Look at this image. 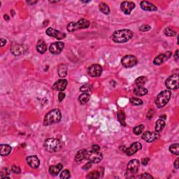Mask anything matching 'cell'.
Instances as JSON below:
<instances>
[{
    "label": "cell",
    "instance_id": "cell-48",
    "mask_svg": "<svg viewBox=\"0 0 179 179\" xmlns=\"http://www.w3.org/2000/svg\"><path fill=\"white\" fill-rule=\"evenodd\" d=\"M175 59H176V61H178V50H176V53H175Z\"/></svg>",
    "mask_w": 179,
    "mask_h": 179
},
{
    "label": "cell",
    "instance_id": "cell-9",
    "mask_svg": "<svg viewBox=\"0 0 179 179\" xmlns=\"http://www.w3.org/2000/svg\"><path fill=\"white\" fill-rule=\"evenodd\" d=\"M165 86L169 90H177L178 88V76L173 74L165 81Z\"/></svg>",
    "mask_w": 179,
    "mask_h": 179
},
{
    "label": "cell",
    "instance_id": "cell-51",
    "mask_svg": "<svg viewBox=\"0 0 179 179\" xmlns=\"http://www.w3.org/2000/svg\"><path fill=\"white\" fill-rule=\"evenodd\" d=\"M81 2H83V3H89V2H90V1H81Z\"/></svg>",
    "mask_w": 179,
    "mask_h": 179
},
{
    "label": "cell",
    "instance_id": "cell-4",
    "mask_svg": "<svg viewBox=\"0 0 179 179\" xmlns=\"http://www.w3.org/2000/svg\"><path fill=\"white\" fill-rule=\"evenodd\" d=\"M171 92L169 90H164L158 95L155 99V104L158 108H162L169 102L171 98Z\"/></svg>",
    "mask_w": 179,
    "mask_h": 179
},
{
    "label": "cell",
    "instance_id": "cell-6",
    "mask_svg": "<svg viewBox=\"0 0 179 179\" xmlns=\"http://www.w3.org/2000/svg\"><path fill=\"white\" fill-rule=\"evenodd\" d=\"M90 22L86 19H81L78 22H71L67 25V30L69 32H75L78 29H87L90 26Z\"/></svg>",
    "mask_w": 179,
    "mask_h": 179
},
{
    "label": "cell",
    "instance_id": "cell-41",
    "mask_svg": "<svg viewBox=\"0 0 179 179\" xmlns=\"http://www.w3.org/2000/svg\"><path fill=\"white\" fill-rule=\"evenodd\" d=\"M140 178H153V177L151 176V175L149 174V173H143L141 176H140Z\"/></svg>",
    "mask_w": 179,
    "mask_h": 179
},
{
    "label": "cell",
    "instance_id": "cell-28",
    "mask_svg": "<svg viewBox=\"0 0 179 179\" xmlns=\"http://www.w3.org/2000/svg\"><path fill=\"white\" fill-rule=\"evenodd\" d=\"M90 97V93H83V94L79 96L78 101L81 104H85L89 101Z\"/></svg>",
    "mask_w": 179,
    "mask_h": 179
},
{
    "label": "cell",
    "instance_id": "cell-33",
    "mask_svg": "<svg viewBox=\"0 0 179 179\" xmlns=\"http://www.w3.org/2000/svg\"><path fill=\"white\" fill-rule=\"evenodd\" d=\"M164 33H165V34L167 36H176V31L173 30L171 27H167V28H165V30H164Z\"/></svg>",
    "mask_w": 179,
    "mask_h": 179
},
{
    "label": "cell",
    "instance_id": "cell-23",
    "mask_svg": "<svg viewBox=\"0 0 179 179\" xmlns=\"http://www.w3.org/2000/svg\"><path fill=\"white\" fill-rule=\"evenodd\" d=\"M12 150V148L9 145L1 144L0 145V154L1 156H7L10 154Z\"/></svg>",
    "mask_w": 179,
    "mask_h": 179
},
{
    "label": "cell",
    "instance_id": "cell-30",
    "mask_svg": "<svg viewBox=\"0 0 179 179\" xmlns=\"http://www.w3.org/2000/svg\"><path fill=\"white\" fill-rule=\"evenodd\" d=\"M118 120L119 123H121V125H123V126H125L126 125V123H125V114L123 111H120L118 112Z\"/></svg>",
    "mask_w": 179,
    "mask_h": 179
},
{
    "label": "cell",
    "instance_id": "cell-17",
    "mask_svg": "<svg viewBox=\"0 0 179 179\" xmlns=\"http://www.w3.org/2000/svg\"><path fill=\"white\" fill-rule=\"evenodd\" d=\"M26 162L27 165L29 167L33 168V169H36L40 165V160L36 155H30L27 157Z\"/></svg>",
    "mask_w": 179,
    "mask_h": 179
},
{
    "label": "cell",
    "instance_id": "cell-22",
    "mask_svg": "<svg viewBox=\"0 0 179 179\" xmlns=\"http://www.w3.org/2000/svg\"><path fill=\"white\" fill-rule=\"evenodd\" d=\"M36 48L38 53H41V54H44V53H46V51L47 46L44 40L41 39L39 41L37 44H36Z\"/></svg>",
    "mask_w": 179,
    "mask_h": 179
},
{
    "label": "cell",
    "instance_id": "cell-42",
    "mask_svg": "<svg viewBox=\"0 0 179 179\" xmlns=\"http://www.w3.org/2000/svg\"><path fill=\"white\" fill-rule=\"evenodd\" d=\"M64 97H65V94L62 93V92H60V93H59V95H58L59 101H63V99H64Z\"/></svg>",
    "mask_w": 179,
    "mask_h": 179
},
{
    "label": "cell",
    "instance_id": "cell-20",
    "mask_svg": "<svg viewBox=\"0 0 179 179\" xmlns=\"http://www.w3.org/2000/svg\"><path fill=\"white\" fill-rule=\"evenodd\" d=\"M25 51V47H24V46L21 45V44L14 45L11 47V52L12 54L15 55V56H18V55L23 54Z\"/></svg>",
    "mask_w": 179,
    "mask_h": 179
},
{
    "label": "cell",
    "instance_id": "cell-35",
    "mask_svg": "<svg viewBox=\"0 0 179 179\" xmlns=\"http://www.w3.org/2000/svg\"><path fill=\"white\" fill-rule=\"evenodd\" d=\"M92 89H93V88H92V86H90V85L86 84V85H84V86L81 87L80 90H81V92H82V93H91Z\"/></svg>",
    "mask_w": 179,
    "mask_h": 179
},
{
    "label": "cell",
    "instance_id": "cell-32",
    "mask_svg": "<svg viewBox=\"0 0 179 179\" xmlns=\"http://www.w3.org/2000/svg\"><path fill=\"white\" fill-rule=\"evenodd\" d=\"M179 144L178 143H174V144L171 145L169 148V150L170 152L173 155H179V148H178Z\"/></svg>",
    "mask_w": 179,
    "mask_h": 179
},
{
    "label": "cell",
    "instance_id": "cell-12",
    "mask_svg": "<svg viewBox=\"0 0 179 179\" xmlns=\"http://www.w3.org/2000/svg\"><path fill=\"white\" fill-rule=\"evenodd\" d=\"M88 73L92 77H99L102 73V67L99 64H93L88 68Z\"/></svg>",
    "mask_w": 179,
    "mask_h": 179
},
{
    "label": "cell",
    "instance_id": "cell-7",
    "mask_svg": "<svg viewBox=\"0 0 179 179\" xmlns=\"http://www.w3.org/2000/svg\"><path fill=\"white\" fill-rule=\"evenodd\" d=\"M86 159L92 163H99L103 159L102 153L97 150L87 151Z\"/></svg>",
    "mask_w": 179,
    "mask_h": 179
},
{
    "label": "cell",
    "instance_id": "cell-25",
    "mask_svg": "<svg viewBox=\"0 0 179 179\" xmlns=\"http://www.w3.org/2000/svg\"><path fill=\"white\" fill-rule=\"evenodd\" d=\"M67 71H68V68L66 64H62L59 66L58 72L59 76L61 77V78H64V77L67 75Z\"/></svg>",
    "mask_w": 179,
    "mask_h": 179
},
{
    "label": "cell",
    "instance_id": "cell-18",
    "mask_svg": "<svg viewBox=\"0 0 179 179\" xmlns=\"http://www.w3.org/2000/svg\"><path fill=\"white\" fill-rule=\"evenodd\" d=\"M67 81L66 79H60V80H58L55 83L53 86V88L55 90H57V91L62 92L66 89V86H67Z\"/></svg>",
    "mask_w": 179,
    "mask_h": 179
},
{
    "label": "cell",
    "instance_id": "cell-38",
    "mask_svg": "<svg viewBox=\"0 0 179 179\" xmlns=\"http://www.w3.org/2000/svg\"><path fill=\"white\" fill-rule=\"evenodd\" d=\"M60 178L63 179H67L70 178V172L69 170L65 169V170L62 171V173H60Z\"/></svg>",
    "mask_w": 179,
    "mask_h": 179
},
{
    "label": "cell",
    "instance_id": "cell-21",
    "mask_svg": "<svg viewBox=\"0 0 179 179\" xmlns=\"http://www.w3.org/2000/svg\"><path fill=\"white\" fill-rule=\"evenodd\" d=\"M63 165L62 164H58L57 165H52L49 167V173L53 176H57L62 170Z\"/></svg>",
    "mask_w": 179,
    "mask_h": 179
},
{
    "label": "cell",
    "instance_id": "cell-11",
    "mask_svg": "<svg viewBox=\"0 0 179 179\" xmlns=\"http://www.w3.org/2000/svg\"><path fill=\"white\" fill-rule=\"evenodd\" d=\"M64 47V44L62 41L55 42L51 44L49 47L50 53L53 55H58L62 52Z\"/></svg>",
    "mask_w": 179,
    "mask_h": 179
},
{
    "label": "cell",
    "instance_id": "cell-29",
    "mask_svg": "<svg viewBox=\"0 0 179 179\" xmlns=\"http://www.w3.org/2000/svg\"><path fill=\"white\" fill-rule=\"evenodd\" d=\"M99 10H100V11L101 13H103L104 14H106V15L109 14L110 9L106 3L101 2L99 4Z\"/></svg>",
    "mask_w": 179,
    "mask_h": 179
},
{
    "label": "cell",
    "instance_id": "cell-31",
    "mask_svg": "<svg viewBox=\"0 0 179 179\" xmlns=\"http://www.w3.org/2000/svg\"><path fill=\"white\" fill-rule=\"evenodd\" d=\"M147 81V78L145 76H139L135 80V84L137 87H143Z\"/></svg>",
    "mask_w": 179,
    "mask_h": 179
},
{
    "label": "cell",
    "instance_id": "cell-26",
    "mask_svg": "<svg viewBox=\"0 0 179 179\" xmlns=\"http://www.w3.org/2000/svg\"><path fill=\"white\" fill-rule=\"evenodd\" d=\"M86 153L87 150L86 149H81L78 151V153H76L75 156V160L76 162H81L83 160L86 159Z\"/></svg>",
    "mask_w": 179,
    "mask_h": 179
},
{
    "label": "cell",
    "instance_id": "cell-39",
    "mask_svg": "<svg viewBox=\"0 0 179 179\" xmlns=\"http://www.w3.org/2000/svg\"><path fill=\"white\" fill-rule=\"evenodd\" d=\"M11 171L15 174H20V172H21V170H20V167H18V166L13 165L11 167Z\"/></svg>",
    "mask_w": 179,
    "mask_h": 179
},
{
    "label": "cell",
    "instance_id": "cell-13",
    "mask_svg": "<svg viewBox=\"0 0 179 179\" xmlns=\"http://www.w3.org/2000/svg\"><path fill=\"white\" fill-rule=\"evenodd\" d=\"M136 5L132 1H123L121 4V9L123 11V12L126 15H130L131 14V11L135 8Z\"/></svg>",
    "mask_w": 179,
    "mask_h": 179
},
{
    "label": "cell",
    "instance_id": "cell-5",
    "mask_svg": "<svg viewBox=\"0 0 179 179\" xmlns=\"http://www.w3.org/2000/svg\"><path fill=\"white\" fill-rule=\"evenodd\" d=\"M140 167V162L138 160L134 159L129 162L127 167L126 178H133L138 173Z\"/></svg>",
    "mask_w": 179,
    "mask_h": 179
},
{
    "label": "cell",
    "instance_id": "cell-49",
    "mask_svg": "<svg viewBox=\"0 0 179 179\" xmlns=\"http://www.w3.org/2000/svg\"><path fill=\"white\" fill-rule=\"evenodd\" d=\"M4 20H6V21H9V19H10V18L9 17L8 15H4Z\"/></svg>",
    "mask_w": 179,
    "mask_h": 179
},
{
    "label": "cell",
    "instance_id": "cell-2",
    "mask_svg": "<svg viewBox=\"0 0 179 179\" xmlns=\"http://www.w3.org/2000/svg\"><path fill=\"white\" fill-rule=\"evenodd\" d=\"M62 119V114L59 109H53L49 111L44 120V125L45 126L58 123Z\"/></svg>",
    "mask_w": 179,
    "mask_h": 179
},
{
    "label": "cell",
    "instance_id": "cell-36",
    "mask_svg": "<svg viewBox=\"0 0 179 179\" xmlns=\"http://www.w3.org/2000/svg\"><path fill=\"white\" fill-rule=\"evenodd\" d=\"M130 101L133 106H140V105L143 104V101L139 98H136V97L130 98Z\"/></svg>",
    "mask_w": 179,
    "mask_h": 179
},
{
    "label": "cell",
    "instance_id": "cell-50",
    "mask_svg": "<svg viewBox=\"0 0 179 179\" xmlns=\"http://www.w3.org/2000/svg\"><path fill=\"white\" fill-rule=\"evenodd\" d=\"M27 2L28 3V4H35V3H36V2H37V1H32V2H30V1H27Z\"/></svg>",
    "mask_w": 179,
    "mask_h": 179
},
{
    "label": "cell",
    "instance_id": "cell-8",
    "mask_svg": "<svg viewBox=\"0 0 179 179\" xmlns=\"http://www.w3.org/2000/svg\"><path fill=\"white\" fill-rule=\"evenodd\" d=\"M121 63L125 68H132L137 64V59L134 55H127L123 57L121 60Z\"/></svg>",
    "mask_w": 179,
    "mask_h": 179
},
{
    "label": "cell",
    "instance_id": "cell-14",
    "mask_svg": "<svg viewBox=\"0 0 179 179\" xmlns=\"http://www.w3.org/2000/svg\"><path fill=\"white\" fill-rule=\"evenodd\" d=\"M142 139L148 143H151L155 141L159 138V134L158 132H145L142 134Z\"/></svg>",
    "mask_w": 179,
    "mask_h": 179
},
{
    "label": "cell",
    "instance_id": "cell-40",
    "mask_svg": "<svg viewBox=\"0 0 179 179\" xmlns=\"http://www.w3.org/2000/svg\"><path fill=\"white\" fill-rule=\"evenodd\" d=\"M150 29H151V27L148 25H142V26L140 27L139 28V30L141 31V32H147V31L150 30Z\"/></svg>",
    "mask_w": 179,
    "mask_h": 179
},
{
    "label": "cell",
    "instance_id": "cell-47",
    "mask_svg": "<svg viewBox=\"0 0 179 179\" xmlns=\"http://www.w3.org/2000/svg\"><path fill=\"white\" fill-rule=\"evenodd\" d=\"M6 44V41L4 39H1V46L3 47Z\"/></svg>",
    "mask_w": 179,
    "mask_h": 179
},
{
    "label": "cell",
    "instance_id": "cell-45",
    "mask_svg": "<svg viewBox=\"0 0 179 179\" xmlns=\"http://www.w3.org/2000/svg\"><path fill=\"white\" fill-rule=\"evenodd\" d=\"M178 164H179V158H178L176 160V161L174 162V164H173V166H174V167L176 168V169H178V167H179Z\"/></svg>",
    "mask_w": 179,
    "mask_h": 179
},
{
    "label": "cell",
    "instance_id": "cell-27",
    "mask_svg": "<svg viewBox=\"0 0 179 179\" xmlns=\"http://www.w3.org/2000/svg\"><path fill=\"white\" fill-rule=\"evenodd\" d=\"M165 121L162 119L158 120L155 123V132L158 133L162 132V131L163 130V129L165 128Z\"/></svg>",
    "mask_w": 179,
    "mask_h": 179
},
{
    "label": "cell",
    "instance_id": "cell-37",
    "mask_svg": "<svg viewBox=\"0 0 179 179\" xmlns=\"http://www.w3.org/2000/svg\"><path fill=\"white\" fill-rule=\"evenodd\" d=\"M100 177V174L97 171H92L91 173H90L89 174L87 175L86 178H99Z\"/></svg>",
    "mask_w": 179,
    "mask_h": 179
},
{
    "label": "cell",
    "instance_id": "cell-16",
    "mask_svg": "<svg viewBox=\"0 0 179 179\" xmlns=\"http://www.w3.org/2000/svg\"><path fill=\"white\" fill-rule=\"evenodd\" d=\"M142 148V145L139 142H134L132 145H130L128 148L125 150V153H126L127 156H132L134 153H136L138 150H141Z\"/></svg>",
    "mask_w": 179,
    "mask_h": 179
},
{
    "label": "cell",
    "instance_id": "cell-3",
    "mask_svg": "<svg viewBox=\"0 0 179 179\" xmlns=\"http://www.w3.org/2000/svg\"><path fill=\"white\" fill-rule=\"evenodd\" d=\"M44 148L49 153H57L62 148V143L57 139H48L44 142Z\"/></svg>",
    "mask_w": 179,
    "mask_h": 179
},
{
    "label": "cell",
    "instance_id": "cell-19",
    "mask_svg": "<svg viewBox=\"0 0 179 179\" xmlns=\"http://www.w3.org/2000/svg\"><path fill=\"white\" fill-rule=\"evenodd\" d=\"M140 6H141V8L143 11H156L158 10V8H157L156 6H155L154 4L146 1H141Z\"/></svg>",
    "mask_w": 179,
    "mask_h": 179
},
{
    "label": "cell",
    "instance_id": "cell-44",
    "mask_svg": "<svg viewBox=\"0 0 179 179\" xmlns=\"http://www.w3.org/2000/svg\"><path fill=\"white\" fill-rule=\"evenodd\" d=\"M92 150L99 151V150H100V147H99V145H93V146H92Z\"/></svg>",
    "mask_w": 179,
    "mask_h": 179
},
{
    "label": "cell",
    "instance_id": "cell-46",
    "mask_svg": "<svg viewBox=\"0 0 179 179\" xmlns=\"http://www.w3.org/2000/svg\"><path fill=\"white\" fill-rule=\"evenodd\" d=\"M91 164H92V162H88V163H87L86 165L83 167V169H88L90 167H91Z\"/></svg>",
    "mask_w": 179,
    "mask_h": 179
},
{
    "label": "cell",
    "instance_id": "cell-34",
    "mask_svg": "<svg viewBox=\"0 0 179 179\" xmlns=\"http://www.w3.org/2000/svg\"><path fill=\"white\" fill-rule=\"evenodd\" d=\"M143 130H144V125H140L133 129V132H134V134H136V135H139V134H141V133L143 132Z\"/></svg>",
    "mask_w": 179,
    "mask_h": 179
},
{
    "label": "cell",
    "instance_id": "cell-43",
    "mask_svg": "<svg viewBox=\"0 0 179 179\" xmlns=\"http://www.w3.org/2000/svg\"><path fill=\"white\" fill-rule=\"evenodd\" d=\"M148 161H149V158H143V159H142V160H141V164L143 166H145V165H148Z\"/></svg>",
    "mask_w": 179,
    "mask_h": 179
},
{
    "label": "cell",
    "instance_id": "cell-24",
    "mask_svg": "<svg viewBox=\"0 0 179 179\" xmlns=\"http://www.w3.org/2000/svg\"><path fill=\"white\" fill-rule=\"evenodd\" d=\"M134 94L139 97H143L148 94V90L143 87H136L134 89Z\"/></svg>",
    "mask_w": 179,
    "mask_h": 179
},
{
    "label": "cell",
    "instance_id": "cell-10",
    "mask_svg": "<svg viewBox=\"0 0 179 179\" xmlns=\"http://www.w3.org/2000/svg\"><path fill=\"white\" fill-rule=\"evenodd\" d=\"M46 34L49 36H52V37L56 38L58 40L64 39L66 37V34L64 32H60V31L57 30V29H53V27H49L46 29Z\"/></svg>",
    "mask_w": 179,
    "mask_h": 179
},
{
    "label": "cell",
    "instance_id": "cell-1",
    "mask_svg": "<svg viewBox=\"0 0 179 179\" xmlns=\"http://www.w3.org/2000/svg\"><path fill=\"white\" fill-rule=\"evenodd\" d=\"M134 36V33L130 29H120L113 32L111 39L115 43L122 44L130 41Z\"/></svg>",
    "mask_w": 179,
    "mask_h": 179
},
{
    "label": "cell",
    "instance_id": "cell-15",
    "mask_svg": "<svg viewBox=\"0 0 179 179\" xmlns=\"http://www.w3.org/2000/svg\"><path fill=\"white\" fill-rule=\"evenodd\" d=\"M171 56V53L170 51H167L164 54H161L158 56H157L153 60V64L155 65H160L162 64L163 62H165L166 60H167L168 59L170 58V57Z\"/></svg>",
    "mask_w": 179,
    "mask_h": 179
}]
</instances>
